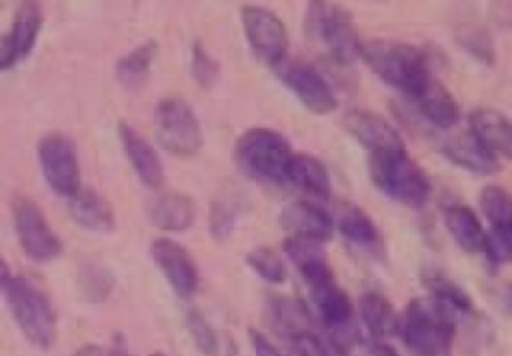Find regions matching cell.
<instances>
[{
    "label": "cell",
    "instance_id": "cell-5",
    "mask_svg": "<svg viewBox=\"0 0 512 356\" xmlns=\"http://www.w3.org/2000/svg\"><path fill=\"white\" fill-rule=\"evenodd\" d=\"M288 140L272 128H250L234 144L232 156L238 170L254 180L282 184L292 158Z\"/></svg>",
    "mask_w": 512,
    "mask_h": 356
},
{
    "label": "cell",
    "instance_id": "cell-21",
    "mask_svg": "<svg viewBox=\"0 0 512 356\" xmlns=\"http://www.w3.org/2000/svg\"><path fill=\"white\" fill-rule=\"evenodd\" d=\"M442 152L460 168L474 174H492L498 170V158L488 152L472 132H462L442 144Z\"/></svg>",
    "mask_w": 512,
    "mask_h": 356
},
{
    "label": "cell",
    "instance_id": "cell-2",
    "mask_svg": "<svg viewBox=\"0 0 512 356\" xmlns=\"http://www.w3.org/2000/svg\"><path fill=\"white\" fill-rule=\"evenodd\" d=\"M360 58L380 76L388 86L414 98L432 78L426 54L404 42L370 40L362 42Z\"/></svg>",
    "mask_w": 512,
    "mask_h": 356
},
{
    "label": "cell",
    "instance_id": "cell-23",
    "mask_svg": "<svg viewBox=\"0 0 512 356\" xmlns=\"http://www.w3.org/2000/svg\"><path fill=\"white\" fill-rule=\"evenodd\" d=\"M284 182H290L296 188H300L316 198L330 196V176H328L326 166L318 158H314L306 152L292 154V158L286 166Z\"/></svg>",
    "mask_w": 512,
    "mask_h": 356
},
{
    "label": "cell",
    "instance_id": "cell-11",
    "mask_svg": "<svg viewBox=\"0 0 512 356\" xmlns=\"http://www.w3.org/2000/svg\"><path fill=\"white\" fill-rule=\"evenodd\" d=\"M310 296L320 322L330 332V342L350 350V344L356 340V332L352 324L354 312L348 294L334 280H326L310 286Z\"/></svg>",
    "mask_w": 512,
    "mask_h": 356
},
{
    "label": "cell",
    "instance_id": "cell-43",
    "mask_svg": "<svg viewBox=\"0 0 512 356\" xmlns=\"http://www.w3.org/2000/svg\"><path fill=\"white\" fill-rule=\"evenodd\" d=\"M150 356H166V354H162V352H154V354H150Z\"/></svg>",
    "mask_w": 512,
    "mask_h": 356
},
{
    "label": "cell",
    "instance_id": "cell-22",
    "mask_svg": "<svg viewBox=\"0 0 512 356\" xmlns=\"http://www.w3.org/2000/svg\"><path fill=\"white\" fill-rule=\"evenodd\" d=\"M68 208L72 218L86 230L108 232L114 226V212L106 198H102L92 188H78L70 200Z\"/></svg>",
    "mask_w": 512,
    "mask_h": 356
},
{
    "label": "cell",
    "instance_id": "cell-16",
    "mask_svg": "<svg viewBox=\"0 0 512 356\" xmlns=\"http://www.w3.org/2000/svg\"><path fill=\"white\" fill-rule=\"evenodd\" d=\"M280 224L286 232H290V236L318 242H324L332 236V218L320 206L306 200L286 204L280 214Z\"/></svg>",
    "mask_w": 512,
    "mask_h": 356
},
{
    "label": "cell",
    "instance_id": "cell-13",
    "mask_svg": "<svg viewBox=\"0 0 512 356\" xmlns=\"http://www.w3.org/2000/svg\"><path fill=\"white\" fill-rule=\"evenodd\" d=\"M42 26V10L36 2H22L16 8L12 28L0 36V70H8L30 54Z\"/></svg>",
    "mask_w": 512,
    "mask_h": 356
},
{
    "label": "cell",
    "instance_id": "cell-4",
    "mask_svg": "<svg viewBox=\"0 0 512 356\" xmlns=\"http://www.w3.org/2000/svg\"><path fill=\"white\" fill-rule=\"evenodd\" d=\"M368 174L382 194L404 206L418 208L426 204L432 192L430 178L408 156L406 148L370 152Z\"/></svg>",
    "mask_w": 512,
    "mask_h": 356
},
{
    "label": "cell",
    "instance_id": "cell-1",
    "mask_svg": "<svg viewBox=\"0 0 512 356\" xmlns=\"http://www.w3.org/2000/svg\"><path fill=\"white\" fill-rule=\"evenodd\" d=\"M396 334L414 356H452L456 314L434 298H416L398 314Z\"/></svg>",
    "mask_w": 512,
    "mask_h": 356
},
{
    "label": "cell",
    "instance_id": "cell-18",
    "mask_svg": "<svg viewBox=\"0 0 512 356\" xmlns=\"http://www.w3.org/2000/svg\"><path fill=\"white\" fill-rule=\"evenodd\" d=\"M470 132L494 156L512 158V122L494 108H476L470 114Z\"/></svg>",
    "mask_w": 512,
    "mask_h": 356
},
{
    "label": "cell",
    "instance_id": "cell-7",
    "mask_svg": "<svg viewBox=\"0 0 512 356\" xmlns=\"http://www.w3.org/2000/svg\"><path fill=\"white\" fill-rule=\"evenodd\" d=\"M156 138L176 156H192L202 146L200 120L190 104L178 96L162 98L154 110Z\"/></svg>",
    "mask_w": 512,
    "mask_h": 356
},
{
    "label": "cell",
    "instance_id": "cell-30",
    "mask_svg": "<svg viewBox=\"0 0 512 356\" xmlns=\"http://www.w3.org/2000/svg\"><path fill=\"white\" fill-rule=\"evenodd\" d=\"M480 208L492 226L512 222V196L498 184H488L482 188Z\"/></svg>",
    "mask_w": 512,
    "mask_h": 356
},
{
    "label": "cell",
    "instance_id": "cell-29",
    "mask_svg": "<svg viewBox=\"0 0 512 356\" xmlns=\"http://www.w3.org/2000/svg\"><path fill=\"white\" fill-rule=\"evenodd\" d=\"M424 284H426V288L430 290V298L442 302V304L448 306L454 314H456V312L468 314V312L474 308L470 296H468L458 284H454L452 280H448V278H444V276H438V274L426 276V278H424Z\"/></svg>",
    "mask_w": 512,
    "mask_h": 356
},
{
    "label": "cell",
    "instance_id": "cell-28",
    "mask_svg": "<svg viewBox=\"0 0 512 356\" xmlns=\"http://www.w3.org/2000/svg\"><path fill=\"white\" fill-rule=\"evenodd\" d=\"M154 54H156V44L146 42V44L134 48L132 52H128L126 56H122L116 64L118 80L126 86L138 84L146 76V72L154 60Z\"/></svg>",
    "mask_w": 512,
    "mask_h": 356
},
{
    "label": "cell",
    "instance_id": "cell-38",
    "mask_svg": "<svg viewBox=\"0 0 512 356\" xmlns=\"http://www.w3.org/2000/svg\"><path fill=\"white\" fill-rule=\"evenodd\" d=\"M234 226V212L226 202H214L210 212V230L214 238H224L232 232Z\"/></svg>",
    "mask_w": 512,
    "mask_h": 356
},
{
    "label": "cell",
    "instance_id": "cell-24",
    "mask_svg": "<svg viewBox=\"0 0 512 356\" xmlns=\"http://www.w3.org/2000/svg\"><path fill=\"white\" fill-rule=\"evenodd\" d=\"M148 218L160 230L180 232L194 222V204L180 192H166L150 202Z\"/></svg>",
    "mask_w": 512,
    "mask_h": 356
},
{
    "label": "cell",
    "instance_id": "cell-17",
    "mask_svg": "<svg viewBox=\"0 0 512 356\" xmlns=\"http://www.w3.org/2000/svg\"><path fill=\"white\" fill-rule=\"evenodd\" d=\"M118 134H120L124 152H126L134 172L138 174V178L150 188L162 186L164 168H162V162H160L156 150L152 148V144L126 122H120Z\"/></svg>",
    "mask_w": 512,
    "mask_h": 356
},
{
    "label": "cell",
    "instance_id": "cell-36",
    "mask_svg": "<svg viewBox=\"0 0 512 356\" xmlns=\"http://www.w3.org/2000/svg\"><path fill=\"white\" fill-rule=\"evenodd\" d=\"M220 66L218 62L206 52V48L200 42H194L192 46V76L196 78V82L204 88L212 86L218 78Z\"/></svg>",
    "mask_w": 512,
    "mask_h": 356
},
{
    "label": "cell",
    "instance_id": "cell-34",
    "mask_svg": "<svg viewBox=\"0 0 512 356\" xmlns=\"http://www.w3.org/2000/svg\"><path fill=\"white\" fill-rule=\"evenodd\" d=\"M486 256L492 264H510L512 262V222L492 226L484 238Z\"/></svg>",
    "mask_w": 512,
    "mask_h": 356
},
{
    "label": "cell",
    "instance_id": "cell-8",
    "mask_svg": "<svg viewBox=\"0 0 512 356\" xmlns=\"http://www.w3.org/2000/svg\"><path fill=\"white\" fill-rule=\"evenodd\" d=\"M38 158L44 180L60 196H72L80 188L76 146L66 134H46L38 144Z\"/></svg>",
    "mask_w": 512,
    "mask_h": 356
},
{
    "label": "cell",
    "instance_id": "cell-32",
    "mask_svg": "<svg viewBox=\"0 0 512 356\" xmlns=\"http://www.w3.org/2000/svg\"><path fill=\"white\" fill-rule=\"evenodd\" d=\"M248 266L266 282L270 284H280L286 278V268L280 258V254L268 246L254 248L246 254Z\"/></svg>",
    "mask_w": 512,
    "mask_h": 356
},
{
    "label": "cell",
    "instance_id": "cell-27",
    "mask_svg": "<svg viewBox=\"0 0 512 356\" xmlns=\"http://www.w3.org/2000/svg\"><path fill=\"white\" fill-rule=\"evenodd\" d=\"M360 320L372 334V338H386L398 328V314L390 300L380 292H366L358 302Z\"/></svg>",
    "mask_w": 512,
    "mask_h": 356
},
{
    "label": "cell",
    "instance_id": "cell-39",
    "mask_svg": "<svg viewBox=\"0 0 512 356\" xmlns=\"http://www.w3.org/2000/svg\"><path fill=\"white\" fill-rule=\"evenodd\" d=\"M250 338H252V346H254L256 356H284L264 334L252 330Z\"/></svg>",
    "mask_w": 512,
    "mask_h": 356
},
{
    "label": "cell",
    "instance_id": "cell-9",
    "mask_svg": "<svg viewBox=\"0 0 512 356\" xmlns=\"http://www.w3.org/2000/svg\"><path fill=\"white\" fill-rule=\"evenodd\" d=\"M242 28L252 52L266 62L276 66L286 58L288 32L284 22L268 8L244 6L242 8Z\"/></svg>",
    "mask_w": 512,
    "mask_h": 356
},
{
    "label": "cell",
    "instance_id": "cell-10",
    "mask_svg": "<svg viewBox=\"0 0 512 356\" xmlns=\"http://www.w3.org/2000/svg\"><path fill=\"white\" fill-rule=\"evenodd\" d=\"M282 84L312 112L328 114L336 108V96L326 78L302 60L284 58L274 66Z\"/></svg>",
    "mask_w": 512,
    "mask_h": 356
},
{
    "label": "cell",
    "instance_id": "cell-31",
    "mask_svg": "<svg viewBox=\"0 0 512 356\" xmlns=\"http://www.w3.org/2000/svg\"><path fill=\"white\" fill-rule=\"evenodd\" d=\"M458 42L476 60L486 62V64L494 62L496 50H494L492 36L486 28H482L478 24H464L458 28Z\"/></svg>",
    "mask_w": 512,
    "mask_h": 356
},
{
    "label": "cell",
    "instance_id": "cell-41",
    "mask_svg": "<svg viewBox=\"0 0 512 356\" xmlns=\"http://www.w3.org/2000/svg\"><path fill=\"white\" fill-rule=\"evenodd\" d=\"M74 356H114L110 350L98 346V344H86L80 350H76Z\"/></svg>",
    "mask_w": 512,
    "mask_h": 356
},
{
    "label": "cell",
    "instance_id": "cell-37",
    "mask_svg": "<svg viewBox=\"0 0 512 356\" xmlns=\"http://www.w3.org/2000/svg\"><path fill=\"white\" fill-rule=\"evenodd\" d=\"M290 348L292 356H328L326 344L308 330L290 334Z\"/></svg>",
    "mask_w": 512,
    "mask_h": 356
},
{
    "label": "cell",
    "instance_id": "cell-19",
    "mask_svg": "<svg viewBox=\"0 0 512 356\" xmlns=\"http://www.w3.org/2000/svg\"><path fill=\"white\" fill-rule=\"evenodd\" d=\"M284 252L296 264V268L310 286L332 280L328 254L322 248V242L300 236H288L284 240Z\"/></svg>",
    "mask_w": 512,
    "mask_h": 356
},
{
    "label": "cell",
    "instance_id": "cell-44",
    "mask_svg": "<svg viewBox=\"0 0 512 356\" xmlns=\"http://www.w3.org/2000/svg\"><path fill=\"white\" fill-rule=\"evenodd\" d=\"M510 308H512V288H510Z\"/></svg>",
    "mask_w": 512,
    "mask_h": 356
},
{
    "label": "cell",
    "instance_id": "cell-40",
    "mask_svg": "<svg viewBox=\"0 0 512 356\" xmlns=\"http://www.w3.org/2000/svg\"><path fill=\"white\" fill-rule=\"evenodd\" d=\"M368 356H398V354H396L394 348L386 346L384 342L374 340V342L368 344Z\"/></svg>",
    "mask_w": 512,
    "mask_h": 356
},
{
    "label": "cell",
    "instance_id": "cell-6",
    "mask_svg": "<svg viewBox=\"0 0 512 356\" xmlns=\"http://www.w3.org/2000/svg\"><path fill=\"white\" fill-rule=\"evenodd\" d=\"M10 312L32 346L50 348L56 340V312L48 296L28 278H12L4 288Z\"/></svg>",
    "mask_w": 512,
    "mask_h": 356
},
{
    "label": "cell",
    "instance_id": "cell-35",
    "mask_svg": "<svg viewBox=\"0 0 512 356\" xmlns=\"http://www.w3.org/2000/svg\"><path fill=\"white\" fill-rule=\"evenodd\" d=\"M186 326H188V332H190L196 348L202 354H206V356H216L218 354V336L200 312L190 310L188 316H186Z\"/></svg>",
    "mask_w": 512,
    "mask_h": 356
},
{
    "label": "cell",
    "instance_id": "cell-42",
    "mask_svg": "<svg viewBox=\"0 0 512 356\" xmlns=\"http://www.w3.org/2000/svg\"><path fill=\"white\" fill-rule=\"evenodd\" d=\"M10 280H12V276H10V268H8L6 260L0 256V288H4Z\"/></svg>",
    "mask_w": 512,
    "mask_h": 356
},
{
    "label": "cell",
    "instance_id": "cell-26",
    "mask_svg": "<svg viewBox=\"0 0 512 356\" xmlns=\"http://www.w3.org/2000/svg\"><path fill=\"white\" fill-rule=\"evenodd\" d=\"M444 224L454 242L466 252H478L484 248L486 232L474 214V210L466 204H450L444 208Z\"/></svg>",
    "mask_w": 512,
    "mask_h": 356
},
{
    "label": "cell",
    "instance_id": "cell-12",
    "mask_svg": "<svg viewBox=\"0 0 512 356\" xmlns=\"http://www.w3.org/2000/svg\"><path fill=\"white\" fill-rule=\"evenodd\" d=\"M14 226L18 240L30 258L48 262L60 254L62 244L58 236L48 226L38 204L30 198L14 200Z\"/></svg>",
    "mask_w": 512,
    "mask_h": 356
},
{
    "label": "cell",
    "instance_id": "cell-25",
    "mask_svg": "<svg viewBox=\"0 0 512 356\" xmlns=\"http://www.w3.org/2000/svg\"><path fill=\"white\" fill-rule=\"evenodd\" d=\"M336 226L344 238L366 250L380 248V232L372 218L352 202H340L336 206Z\"/></svg>",
    "mask_w": 512,
    "mask_h": 356
},
{
    "label": "cell",
    "instance_id": "cell-15",
    "mask_svg": "<svg viewBox=\"0 0 512 356\" xmlns=\"http://www.w3.org/2000/svg\"><path fill=\"white\" fill-rule=\"evenodd\" d=\"M344 128L370 152L404 148L398 130L380 114L370 110H348L344 116Z\"/></svg>",
    "mask_w": 512,
    "mask_h": 356
},
{
    "label": "cell",
    "instance_id": "cell-20",
    "mask_svg": "<svg viewBox=\"0 0 512 356\" xmlns=\"http://www.w3.org/2000/svg\"><path fill=\"white\" fill-rule=\"evenodd\" d=\"M418 108L420 116L436 128H450L458 120V104L442 82L430 78L424 88L410 98Z\"/></svg>",
    "mask_w": 512,
    "mask_h": 356
},
{
    "label": "cell",
    "instance_id": "cell-14",
    "mask_svg": "<svg viewBox=\"0 0 512 356\" xmlns=\"http://www.w3.org/2000/svg\"><path fill=\"white\" fill-rule=\"evenodd\" d=\"M152 258L178 296L188 298L196 292L198 270L182 244L170 238H156L152 242Z\"/></svg>",
    "mask_w": 512,
    "mask_h": 356
},
{
    "label": "cell",
    "instance_id": "cell-3",
    "mask_svg": "<svg viewBox=\"0 0 512 356\" xmlns=\"http://www.w3.org/2000/svg\"><path fill=\"white\" fill-rule=\"evenodd\" d=\"M304 32L310 44L336 66H350L360 56V38L352 16L332 2H310L304 16Z\"/></svg>",
    "mask_w": 512,
    "mask_h": 356
},
{
    "label": "cell",
    "instance_id": "cell-33",
    "mask_svg": "<svg viewBox=\"0 0 512 356\" xmlns=\"http://www.w3.org/2000/svg\"><path fill=\"white\" fill-rule=\"evenodd\" d=\"M270 308H272V316L276 320L278 326H282L284 330H288V336L294 332H302L306 330V310L300 302L290 300V298H282V296H274L270 300Z\"/></svg>",
    "mask_w": 512,
    "mask_h": 356
}]
</instances>
